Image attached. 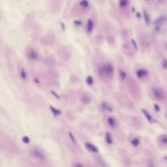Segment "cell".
Instances as JSON below:
<instances>
[{
	"mask_svg": "<svg viewBox=\"0 0 167 167\" xmlns=\"http://www.w3.org/2000/svg\"><path fill=\"white\" fill-rule=\"evenodd\" d=\"M152 94L156 99H163L165 98L164 92L159 88H152Z\"/></svg>",
	"mask_w": 167,
	"mask_h": 167,
	"instance_id": "cell-1",
	"label": "cell"
},
{
	"mask_svg": "<svg viewBox=\"0 0 167 167\" xmlns=\"http://www.w3.org/2000/svg\"><path fill=\"white\" fill-rule=\"evenodd\" d=\"M101 70H102L103 73H104V74L108 75V76H113V66H112L111 65H109V64L104 65Z\"/></svg>",
	"mask_w": 167,
	"mask_h": 167,
	"instance_id": "cell-2",
	"label": "cell"
},
{
	"mask_svg": "<svg viewBox=\"0 0 167 167\" xmlns=\"http://www.w3.org/2000/svg\"><path fill=\"white\" fill-rule=\"evenodd\" d=\"M33 155L35 156L36 157H38V159H40V160H44L45 159V155L44 153L42 151H41L40 149H35L33 150Z\"/></svg>",
	"mask_w": 167,
	"mask_h": 167,
	"instance_id": "cell-3",
	"label": "cell"
},
{
	"mask_svg": "<svg viewBox=\"0 0 167 167\" xmlns=\"http://www.w3.org/2000/svg\"><path fill=\"white\" fill-rule=\"evenodd\" d=\"M85 146H86V148H87V149L88 150V151H90V152H98V149H97V148H96V146L93 145L92 143H87L86 144H85Z\"/></svg>",
	"mask_w": 167,
	"mask_h": 167,
	"instance_id": "cell-4",
	"label": "cell"
},
{
	"mask_svg": "<svg viewBox=\"0 0 167 167\" xmlns=\"http://www.w3.org/2000/svg\"><path fill=\"white\" fill-rule=\"evenodd\" d=\"M28 57L31 60H36L38 58V54L37 52L34 51V49H29L27 52Z\"/></svg>",
	"mask_w": 167,
	"mask_h": 167,
	"instance_id": "cell-5",
	"label": "cell"
},
{
	"mask_svg": "<svg viewBox=\"0 0 167 167\" xmlns=\"http://www.w3.org/2000/svg\"><path fill=\"white\" fill-rule=\"evenodd\" d=\"M142 113L144 114V116H145V118H147V120L149 121V122H151V123H152V122H154V119L152 118V117L151 116V114L149 113V112L147 111V110H145V109H142Z\"/></svg>",
	"mask_w": 167,
	"mask_h": 167,
	"instance_id": "cell-6",
	"label": "cell"
},
{
	"mask_svg": "<svg viewBox=\"0 0 167 167\" xmlns=\"http://www.w3.org/2000/svg\"><path fill=\"white\" fill-rule=\"evenodd\" d=\"M136 74L138 76V77L139 78H143V77H146L148 75V71L146 69H139L138 71L136 72Z\"/></svg>",
	"mask_w": 167,
	"mask_h": 167,
	"instance_id": "cell-7",
	"label": "cell"
},
{
	"mask_svg": "<svg viewBox=\"0 0 167 167\" xmlns=\"http://www.w3.org/2000/svg\"><path fill=\"white\" fill-rule=\"evenodd\" d=\"M159 141L164 144V145H167V135H162L159 137Z\"/></svg>",
	"mask_w": 167,
	"mask_h": 167,
	"instance_id": "cell-8",
	"label": "cell"
},
{
	"mask_svg": "<svg viewBox=\"0 0 167 167\" xmlns=\"http://www.w3.org/2000/svg\"><path fill=\"white\" fill-rule=\"evenodd\" d=\"M50 108H51V111L52 112L53 114L55 116H58V115L61 114V112L60 111L59 109H56V108H54L53 106H50Z\"/></svg>",
	"mask_w": 167,
	"mask_h": 167,
	"instance_id": "cell-9",
	"label": "cell"
},
{
	"mask_svg": "<svg viewBox=\"0 0 167 167\" xmlns=\"http://www.w3.org/2000/svg\"><path fill=\"white\" fill-rule=\"evenodd\" d=\"M93 26H94L93 21L90 19H89L88 21H87V30H88V32H91V31H92Z\"/></svg>",
	"mask_w": 167,
	"mask_h": 167,
	"instance_id": "cell-10",
	"label": "cell"
},
{
	"mask_svg": "<svg viewBox=\"0 0 167 167\" xmlns=\"http://www.w3.org/2000/svg\"><path fill=\"white\" fill-rule=\"evenodd\" d=\"M143 19H144V21H145L146 24H148L149 25L150 24V18H149V15L147 13L146 11H143Z\"/></svg>",
	"mask_w": 167,
	"mask_h": 167,
	"instance_id": "cell-11",
	"label": "cell"
},
{
	"mask_svg": "<svg viewBox=\"0 0 167 167\" xmlns=\"http://www.w3.org/2000/svg\"><path fill=\"white\" fill-rule=\"evenodd\" d=\"M108 125H109L111 127H115V126H116V121H115V119L113 118H108Z\"/></svg>",
	"mask_w": 167,
	"mask_h": 167,
	"instance_id": "cell-12",
	"label": "cell"
},
{
	"mask_svg": "<svg viewBox=\"0 0 167 167\" xmlns=\"http://www.w3.org/2000/svg\"><path fill=\"white\" fill-rule=\"evenodd\" d=\"M80 6L83 8H87L89 6V3L87 0H82L80 2Z\"/></svg>",
	"mask_w": 167,
	"mask_h": 167,
	"instance_id": "cell-13",
	"label": "cell"
},
{
	"mask_svg": "<svg viewBox=\"0 0 167 167\" xmlns=\"http://www.w3.org/2000/svg\"><path fill=\"white\" fill-rule=\"evenodd\" d=\"M119 4L121 7H125L129 4V0H120L119 1Z\"/></svg>",
	"mask_w": 167,
	"mask_h": 167,
	"instance_id": "cell-14",
	"label": "cell"
},
{
	"mask_svg": "<svg viewBox=\"0 0 167 167\" xmlns=\"http://www.w3.org/2000/svg\"><path fill=\"white\" fill-rule=\"evenodd\" d=\"M105 139H106V141H107V143H109V144H110V143H113V139H112L111 134H110V133L106 134Z\"/></svg>",
	"mask_w": 167,
	"mask_h": 167,
	"instance_id": "cell-15",
	"label": "cell"
},
{
	"mask_svg": "<svg viewBox=\"0 0 167 167\" xmlns=\"http://www.w3.org/2000/svg\"><path fill=\"white\" fill-rule=\"evenodd\" d=\"M165 21V17L164 16H161V17H160V18H158L156 21H155V25H161V24H162L163 22Z\"/></svg>",
	"mask_w": 167,
	"mask_h": 167,
	"instance_id": "cell-16",
	"label": "cell"
},
{
	"mask_svg": "<svg viewBox=\"0 0 167 167\" xmlns=\"http://www.w3.org/2000/svg\"><path fill=\"white\" fill-rule=\"evenodd\" d=\"M131 144L134 146V147H138L139 144V140L138 139H134L131 140Z\"/></svg>",
	"mask_w": 167,
	"mask_h": 167,
	"instance_id": "cell-17",
	"label": "cell"
},
{
	"mask_svg": "<svg viewBox=\"0 0 167 167\" xmlns=\"http://www.w3.org/2000/svg\"><path fill=\"white\" fill-rule=\"evenodd\" d=\"M102 106H103V108H104V109H106V110H108V111H109V112L112 111L111 107L108 105V104H106V103H103Z\"/></svg>",
	"mask_w": 167,
	"mask_h": 167,
	"instance_id": "cell-18",
	"label": "cell"
},
{
	"mask_svg": "<svg viewBox=\"0 0 167 167\" xmlns=\"http://www.w3.org/2000/svg\"><path fill=\"white\" fill-rule=\"evenodd\" d=\"M21 76L23 79H25L26 77H27V74H26V72L24 68H21Z\"/></svg>",
	"mask_w": 167,
	"mask_h": 167,
	"instance_id": "cell-19",
	"label": "cell"
},
{
	"mask_svg": "<svg viewBox=\"0 0 167 167\" xmlns=\"http://www.w3.org/2000/svg\"><path fill=\"white\" fill-rule=\"evenodd\" d=\"M120 77H121V80H125L126 77H127V74L124 71H122V70H121V71H120Z\"/></svg>",
	"mask_w": 167,
	"mask_h": 167,
	"instance_id": "cell-20",
	"label": "cell"
},
{
	"mask_svg": "<svg viewBox=\"0 0 167 167\" xmlns=\"http://www.w3.org/2000/svg\"><path fill=\"white\" fill-rule=\"evenodd\" d=\"M82 101L83 103H89L90 102V97L88 96H82Z\"/></svg>",
	"mask_w": 167,
	"mask_h": 167,
	"instance_id": "cell-21",
	"label": "cell"
},
{
	"mask_svg": "<svg viewBox=\"0 0 167 167\" xmlns=\"http://www.w3.org/2000/svg\"><path fill=\"white\" fill-rule=\"evenodd\" d=\"M87 82L88 84H89V85H92V84H93V79H92V77H90V76H89V77H87Z\"/></svg>",
	"mask_w": 167,
	"mask_h": 167,
	"instance_id": "cell-22",
	"label": "cell"
},
{
	"mask_svg": "<svg viewBox=\"0 0 167 167\" xmlns=\"http://www.w3.org/2000/svg\"><path fill=\"white\" fill-rule=\"evenodd\" d=\"M162 67H163V68H165V69H166L167 68V60L166 59H164L163 60H162Z\"/></svg>",
	"mask_w": 167,
	"mask_h": 167,
	"instance_id": "cell-23",
	"label": "cell"
},
{
	"mask_svg": "<svg viewBox=\"0 0 167 167\" xmlns=\"http://www.w3.org/2000/svg\"><path fill=\"white\" fill-rule=\"evenodd\" d=\"M22 140H23V142L25 143H29V141H30V139H29V138L27 136L25 137H23V139H22Z\"/></svg>",
	"mask_w": 167,
	"mask_h": 167,
	"instance_id": "cell-24",
	"label": "cell"
},
{
	"mask_svg": "<svg viewBox=\"0 0 167 167\" xmlns=\"http://www.w3.org/2000/svg\"><path fill=\"white\" fill-rule=\"evenodd\" d=\"M154 108H155V110H156V111H157V112L160 111V107H159L157 104H154Z\"/></svg>",
	"mask_w": 167,
	"mask_h": 167,
	"instance_id": "cell-25",
	"label": "cell"
},
{
	"mask_svg": "<svg viewBox=\"0 0 167 167\" xmlns=\"http://www.w3.org/2000/svg\"><path fill=\"white\" fill-rule=\"evenodd\" d=\"M69 137L72 139V141L74 143H75V139L74 137V135H73V134L71 133V132H69Z\"/></svg>",
	"mask_w": 167,
	"mask_h": 167,
	"instance_id": "cell-26",
	"label": "cell"
},
{
	"mask_svg": "<svg viewBox=\"0 0 167 167\" xmlns=\"http://www.w3.org/2000/svg\"><path fill=\"white\" fill-rule=\"evenodd\" d=\"M132 43H133V45H134V46H135V48L137 50V45L135 44V42L134 40H132Z\"/></svg>",
	"mask_w": 167,
	"mask_h": 167,
	"instance_id": "cell-27",
	"label": "cell"
},
{
	"mask_svg": "<svg viewBox=\"0 0 167 167\" xmlns=\"http://www.w3.org/2000/svg\"><path fill=\"white\" fill-rule=\"evenodd\" d=\"M165 160H167V157H165Z\"/></svg>",
	"mask_w": 167,
	"mask_h": 167,
	"instance_id": "cell-28",
	"label": "cell"
}]
</instances>
